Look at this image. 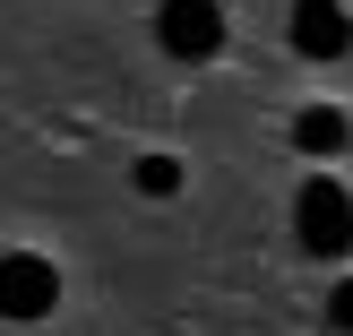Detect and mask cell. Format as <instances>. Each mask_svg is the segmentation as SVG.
<instances>
[{
	"label": "cell",
	"mask_w": 353,
	"mask_h": 336,
	"mask_svg": "<svg viewBox=\"0 0 353 336\" xmlns=\"http://www.w3.org/2000/svg\"><path fill=\"white\" fill-rule=\"evenodd\" d=\"M293 233H302L310 259H345L353 250V190L336 172H310V181L293 190Z\"/></svg>",
	"instance_id": "6da1fadb"
},
{
	"label": "cell",
	"mask_w": 353,
	"mask_h": 336,
	"mask_svg": "<svg viewBox=\"0 0 353 336\" xmlns=\"http://www.w3.org/2000/svg\"><path fill=\"white\" fill-rule=\"evenodd\" d=\"M155 43L172 61H216L224 52V0H164L155 9Z\"/></svg>",
	"instance_id": "7a4b0ae2"
},
{
	"label": "cell",
	"mask_w": 353,
	"mask_h": 336,
	"mask_svg": "<svg viewBox=\"0 0 353 336\" xmlns=\"http://www.w3.org/2000/svg\"><path fill=\"white\" fill-rule=\"evenodd\" d=\"M52 302H61V268L52 259H34V250H9L0 259V319H52Z\"/></svg>",
	"instance_id": "3957f363"
},
{
	"label": "cell",
	"mask_w": 353,
	"mask_h": 336,
	"mask_svg": "<svg viewBox=\"0 0 353 336\" xmlns=\"http://www.w3.org/2000/svg\"><path fill=\"white\" fill-rule=\"evenodd\" d=\"M293 52H302V61H336V52H353L345 0H293Z\"/></svg>",
	"instance_id": "277c9868"
},
{
	"label": "cell",
	"mask_w": 353,
	"mask_h": 336,
	"mask_svg": "<svg viewBox=\"0 0 353 336\" xmlns=\"http://www.w3.org/2000/svg\"><path fill=\"white\" fill-rule=\"evenodd\" d=\"M345 138H353V121L336 112V103H310V112H293V147H302V155H345Z\"/></svg>",
	"instance_id": "5b68a950"
},
{
	"label": "cell",
	"mask_w": 353,
	"mask_h": 336,
	"mask_svg": "<svg viewBox=\"0 0 353 336\" xmlns=\"http://www.w3.org/2000/svg\"><path fill=\"white\" fill-rule=\"evenodd\" d=\"M130 181H138V199H172V190H181V164H172V155H138Z\"/></svg>",
	"instance_id": "8992f818"
},
{
	"label": "cell",
	"mask_w": 353,
	"mask_h": 336,
	"mask_svg": "<svg viewBox=\"0 0 353 336\" xmlns=\"http://www.w3.org/2000/svg\"><path fill=\"white\" fill-rule=\"evenodd\" d=\"M327 328L353 336V276H345V285H327Z\"/></svg>",
	"instance_id": "52a82bcc"
}]
</instances>
